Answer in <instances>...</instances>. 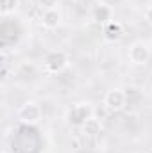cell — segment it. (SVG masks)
<instances>
[{
  "label": "cell",
  "instance_id": "obj_7",
  "mask_svg": "<svg viewBox=\"0 0 152 153\" xmlns=\"http://www.w3.org/2000/svg\"><path fill=\"white\" fill-rule=\"evenodd\" d=\"M61 20H63V14H61L59 7L43 11V13H41V18H39L43 29H47V30H56V29L61 25Z\"/></svg>",
  "mask_w": 152,
  "mask_h": 153
},
{
  "label": "cell",
  "instance_id": "obj_5",
  "mask_svg": "<svg viewBox=\"0 0 152 153\" xmlns=\"http://www.w3.org/2000/svg\"><path fill=\"white\" fill-rule=\"evenodd\" d=\"M127 57H129L131 64H134V66H145L150 61V48L143 41H134L129 46Z\"/></svg>",
  "mask_w": 152,
  "mask_h": 153
},
{
  "label": "cell",
  "instance_id": "obj_10",
  "mask_svg": "<svg viewBox=\"0 0 152 153\" xmlns=\"http://www.w3.org/2000/svg\"><path fill=\"white\" fill-rule=\"evenodd\" d=\"M20 7V0H0V13L2 16L14 14Z\"/></svg>",
  "mask_w": 152,
  "mask_h": 153
},
{
  "label": "cell",
  "instance_id": "obj_4",
  "mask_svg": "<svg viewBox=\"0 0 152 153\" xmlns=\"http://www.w3.org/2000/svg\"><path fill=\"white\" fill-rule=\"evenodd\" d=\"M43 117V109L36 102H25L18 109V119L23 125H38Z\"/></svg>",
  "mask_w": 152,
  "mask_h": 153
},
{
  "label": "cell",
  "instance_id": "obj_2",
  "mask_svg": "<svg viewBox=\"0 0 152 153\" xmlns=\"http://www.w3.org/2000/svg\"><path fill=\"white\" fill-rule=\"evenodd\" d=\"M68 64H70V57L63 50H52L43 57V68L47 73H52V75L63 73L68 68Z\"/></svg>",
  "mask_w": 152,
  "mask_h": 153
},
{
  "label": "cell",
  "instance_id": "obj_8",
  "mask_svg": "<svg viewBox=\"0 0 152 153\" xmlns=\"http://www.w3.org/2000/svg\"><path fill=\"white\" fill-rule=\"evenodd\" d=\"M123 36V27H122V23L120 22H109L108 25H104V39L108 41V43H116V41H120Z\"/></svg>",
  "mask_w": 152,
  "mask_h": 153
},
{
  "label": "cell",
  "instance_id": "obj_6",
  "mask_svg": "<svg viewBox=\"0 0 152 153\" xmlns=\"http://www.w3.org/2000/svg\"><path fill=\"white\" fill-rule=\"evenodd\" d=\"M91 16L97 23L108 25L109 22H113V7L106 2H97L91 9Z\"/></svg>",
  "mask_w": 152,
  "mask_h": 153
},
{
  "label": "cell",
  "instance_id": "obj_12",
  "mask_svg": "<svg viewBox=\"0 0 152 153\" xmlns=\"http://www.w3.org/2000/svg\"><path fill=\"white\" fill-rule=\"evenodd\" d=\"M143 16H145V20H147V23H150V25H152V4H149V5L145 7Z\"/></svg>",
  "mask_w": 152,
  "mask_h": 153
},
{
  "label": "cell",
  "instance_id": "obj_13",
  "mask_svg": "<svg viewBox=\"0 0 152 153\" xmlns=\"http://www.w3.org/2000/svg\"><path fill=\"white\" fill-rule=\"evenodd\" d=\"M2 153H7V152H2Z\"/></svg>",
  "mask_w": 152,
  "mask_h": 153
},
{
  "label": "cell",
  "instance_id": "obj_11",
  "mask_svg": "<svg viewBox=\"0 0 152 153\" xmlns=\"http://www.w3.org/2000/svg\"><path fill=\"white\" fill-rule=\"evenodd\" d=\"M38 5L43 11H47V9H56V7H59V0H38Z\"/></svg>",
  "mask_w": 152,
  "mask_h": 153
},
{
  "label": "cell",
  "instance_id": "obj_1",
  "mask_svg": "<svg viewBox=\"0 0 152 153\" xmlns=\"http://www.w3.org/2000/svg\"><path fill=\"white\" fill-rule=\"evenodd\" d=\"M93 107H91V103H88V102H81V103H75L68 112H66V125L70 126V128H82V125L93 116Z\"/></svg>",
  "mask_w": 152,
  "mask_h": 153
},
{
  "label": "cell",
  "instance_id": "obj_3",
  "mask_svg": "<svg viewBox=\"0 0 152 153\" xmlns=\"http://www.w3.org/2000/svg\"><path fill=\"white\" fill-rule=\"evenodd\" d=\"M104 107L109 111V112H120L127 107V94H125V89H120V87H113L106 93L104 96Z\"/></svg>",
  "mask_w": 152,
  "mask_h": 153
},
{
  "label": "cell",
  "instance_id": "obj_9",
  "mask_svg": "<svg viewBox=\"0 0 152 153\" xmlns=\"http://www.w3.org/2000/svg\"><path fill=\"white\" fill-rule=\"evenodd\" d=\"M81 130H82L84 135H88V137H95V135H99V134L102 132V119L97 117V116H91V117L82 125Z\"/></svg>",
  "mask_w": 152,
  "mask_h": 153
}]
</instances>
